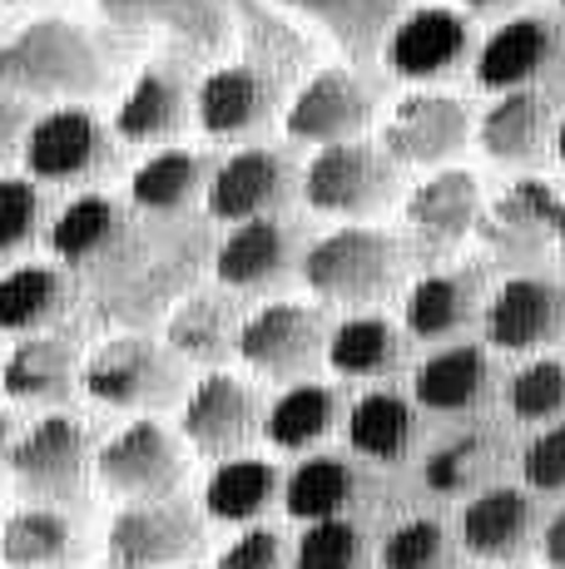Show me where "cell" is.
Listing matches in <instances>:
<instances>
[{
    "mask_svg": "<svg viewBox=\"0 0 565 569\" xmlns=\"http://www.w3.org/2000/svg\"><path fill=\"white\" fill-rule=\"evenodd\" d=\"M556 213H561V199L546 189L541 179H526V183H516V189L506 193L502 203H496V213H492V233H521V238H531V233H556Z\"/></svg>",
    "mask_w": 565,
    "mask_h": 569,
    "instance_id": "37",
    "label": "cell"
},
{
    "mask_svg": "<svg viewBox=\"0 0 565 569\" xmlns=\"http://www.w3.org/2000/svg\"><path fill=\"white\" fill-rule=\"evenodd\" d=\"M541 550H546V565L551 569H565V510H556V520L546 525V540H541Z\"/></svg>",
    "mask_w": 565,
    "mask_h": 569,
    "instance_id": "43",
    "label": "cell"
},
{
    "mask_svg": "<svg viewBox=\"0 0 565 569\" xmlns=\"http://www.w3.org/2000/svg\"><path fill=\"white\" fill-rule=\"evenodd\" d=\"M531 525H536V506H531L526 490L492 486L466 500L456 530H462V545L476 560H511L531 540Z\"/></svg>",
    "mask_w": 565,
    "mask_h": 569,
    "instance_id": "20",
    "label": "cell"
},
{
    "mask_svg": "<svg viewBox=\"0 0 565 569\" xmlns=\"http://www.w3.org/2000/svg\"><path fill=\"white\" fill-rule=\"evenodd\" d=\"M556 238L565 243V203H561V213H556Z\"/></svg>",
    "mask_w": 565,
    "mask_h": 569,
    "instance_id": "47",
    "label": "cell"
},
{
    "mask_svg": "<svg viewBox=\"0 0 565 569\" xmlns=\"http://www.w3.org/2000/svg\"><path fill=\"white\" fill-rule=\"evenodd\" d=\"M85 391L119 411H155L179 397V367L149 337H115L85 362Z\"/></svg>",
    "mask_w": 565,
    "mask_h": 569,
    "instance_id": "7",
    "label": "cell"
},
{
    "mask_svg": "<svg viewBox=\"0 0 565 569\" xmlns=\"http://www.w3.org/2000/svg\"><path fill=\"white\" fill-rule=\"evenodd\" d=\"M338 426V391L323 381H288V391L268 407L264 416V436L278 451H308L323 436Z\"/></svg>",
    "mask_w": 565,
    "mask_h": 569,
    "instance_id": "29",
    "label": "cell"
},
{
    "mask_svg": "<svg viewBox=\"0 0 565 569\" xmlns=\"http://www.w3.org/2000/svg\"><path fill=\"white\" fill-rule=\"evenodd\" d=\"M328 327L323 312L308 302H268L254 317H244L238 357L264 381H308L313 367L328 362Z\"/></svg>",
    "mask_w": 565,
    "mask_h": 569,
    "instance_id": "5",
    "label": "cell"
},
{
    "mask_svg": "<svg viewBox=\"0 0 565 569\" xmlns=\"http://www.w3.org/2000/svg\"><path fill=\"white\" fill-rule=\"evenodd\" d=\"M274 104H278V94L268 74L248 70V64H224L194 94V119L214 139H244L268 124Z\"/></svg>",
    "mask_w": 565,
    "mask_h": 569,
    "instance_id": "16",
    "label": "cell"
},
{
    "mask_svg": "<svg viewBox=\"0 0 565 569\" xmlns=\"http://www.w3.org/2000/svg\"><path fill=\"white\" fill-rule=\"evenodd\" d=\"M472 317V282L462 272H427L412 282L407 292V332L422 342H442V337L462 332Z\"/></svg>",
    "mask_w": 565,
    "mask_h": 569,
    "instance_id": "34",
    "label": "cell"
},
{
    "mask_svg": "<svg viewBox=\"0 0 565 569\" xmlns=\"http://www.w3.org/2000/svg\"><path fill=\"white\" fill-rule=\"evenodd\" d=\"M472 10H496V6H506V0H466Z\"/></svg>",
    "mask_w": 565,
    "mask_h": 569,
    "instance_id": "45",
    "label": "cell"
},
{
    "mask_svg": "<svg viewBox=\"0 0 565 569\" xmlns=\"http://www.w3.org/2000/svg\"><path fill=\"white\" fill-rule=\"evenodd\" d=\"M282 193H288V159L278 149H238L214 169L204 199L219 223H248L274 213Z\"/></svg>",
    "mask_w": 565,
    "mask_h": 569,
    "instance_id": "14",
    "label": "cell"
},
{
    "mask_svg": "<svg viewBox=\"0 0 565 569\" xmlns=\"http://www.w3.org/2000/svg\"><path fill=\"white\" fill-rule=\"evenodd\" d=\"M115 163L110 129L90 109H50L26 134V173L40 183H90Z\"/></svg>",
    "mask_w": 565,
    "mask_h": 569,
    "instance_id": "8",
    "label": "cell"
},
{
    "mask_svg": "<svg viewBox=\"0 0 565 569\" xmlns=\"http://www.w3.org/2000/svg\"><path fill=\"white\" fill-rule=\"evenodd\" d=\"M556 154L565 159V119H561V124H556Z\"/></svg>",
    "mask_w": 565,
    "mask_h": 569,
    "instance_id": "46",
    "label": "cell"
},
{
    "mask_svg": "<svg viewBox=\"0 0 565 569\" xmlns=\"http://www.w3.org/2000/svg\"><path fill=\"white\" fill-rule=\"evenodd\" d=\"M0 387L10 401H65L75 387H85L80 347L46 327L26 332V342H16L0 362Z\"/></svg>",
    "mask_w": 565,
    "mask_h": 569,
    "instance_id": "15",
    "label": "cell"
},
{
    "mask_svg": "<svg viewBox=\"0 0 565 569\" xmlns=\"http://www.w3.org/2000/svg\"><path fill=\"white\" fill-rule=\"evenodd\" d=\"M551 50H556V30L541 16H516L506 26H496L486 36V46L476 50V84L482 90H526L541 70H546Z\"/></svg>",
    "mask_w": 565,
    "mask_h": 569,
    "instance_id": "18",
    "label": "cell"
},
{
    "mask_svg": "<svg viewBox=\"0 0 565 569\" xmlns=\"http://www.w3.org/2000/svg\"><path fill=\"white\" fill-rule=\"evenodd\" d=\"M521 470H526V486L531 490H565V421L546 426L536 441L526 446L521 456Z\"/></svg>",
    "mask_w": 565,
    "mask_h": 569,
    "instance_id": "41",
    "label": "cell"
},
{
    "mask_svg": "<svg viewBox=\"0 0 565 569\" xmlns=\"http://www.w3.org/2000/svg\"><path fill=\"white\" fill-rule=\"evenodd\" d=\"M472 139V109L452 94H407L383 129V149L397 163H447Z\"/></svg>",
    "mask_w": 565,
    "mask_h": 569,
    "instance_id": "10",
    "label": "cell"
},
{
    "mask_svg": "<svg viewBox=\"0 0 565 569\" xmlns=\"http://www.w3.org/2000/svg\"><path fill=\"white\" fill-rule=\"evenodd\" d=\"M476 139L496 163H526L541 154V144L551 139V109L536 90H506L502 100L482 114Z\"/></svg>",
    "mask_w": 565,
    "mask_h": 569,
    "instance_id": "23",
    "label": "cell"
},
{
    "mask_svg": "<svg viewBox=\"0 0 565 569\" xmlns=\"http://www.w3.org/2000/svg\"><path fill=\"white\" fill-rule=\"evenodd\" d=\"M184 114H189V94H184V84L165 70H145L135 80V90L125 94V104H119L115 134L125 139V144H159V139L179 134Z\"/></svg>",
    "mask_w": 565,
    "mask_h": 569,
    "instance_id": "26",
    "label": "cell"
},
{
    "mask_svg": "<svg viewBox=\"0 0 565 569\" xmlns=\"http://www.w3.org/2000/svg\"><path fill=\"white\" fill-rule=\"evenodd\" d=\"M184 446L169 426L159 421H129L125 431H115L110 441L95 451V480L125 506H149V500H174V490L184 486Z\"/></svg>",
    "mask_w": 565,
    "mask_h": 569,
    "instance_id": "4",
    "label": "cell"
},
{
    "mask_svg": "<svg viewBox=\"0 0 565 569\" xmlns=\"http://www.w3.org/2000/svg\"><path fill=\"white\" fill-rule=\"evenodd\" d=\"M40 228V189L30 179H0V258L20 253Z\"/></svg>",
    "mask_w": 565,
    "mask_h": 569,
    "instance_id": "39",
    "label": "cell"
},
{
    "mask_svg": "<svg viewBox=\"0 0 565 569\" xmlns=\"http://www.w3.org/2000/svg\"><path fill=\"white\" fill-rule=\"evenodd\" d=\"M482 218V183L466 169H442L407 193V228L427 248H456Z\"/></svg>",
    "mask_w": 565,
    "mask_h": 569,
    "instance_id": "17",
    "label": "cell"
},
{
    "mask_svg": "<svg viewBox=\"0 0 565 569\" xmlns=\"http://www.w3.org/2000/svg\"><path fill=\"white\" fill-rule=\"evenodd\" d=\"M482 456H486V446L476 441V436H462V441L442 446V451L427 461V486L442 490V496H456V490H466L476 480Z\"/></svg>",
    "mask_w": 565,
    "mask_h": 569,
    "instance_id": "40",
    "label": "cell"
},
{
    "mask_svg": "<svg viewBox=\"0 0 565 569\" xmlns=\"http://www.w3.org/2000/svg\"><path fill=\"white\" fill-rule=\"evenodd\" d=\"M402 278V243L383 228L347 223L338 233L318 238L303 258V282L323 302H347V308H373Z\"/></svg>",
    "mask_w": 565,
    "mask_h": 569,
    "instance_id": "1",
    "label": "cell"
},
{
    "mask_svg": "<svg viewBox=\"0 0 565 569\" xmlns=\"http://www.w3.org/2000/svg\"><path fill=\"white\" fill-rule=\"evenodd\" d=\"M209 163L204 154H189V149H159L135 169L129 179V203L139 213H179L189 208L199 193H209Z\"/></svg>",
    "mask_w": 565,
    "mask_h": 569,
    "instance_id": "25",
    "label": "cell"
},
{
    "mask_svg": "<svg viewBox=\"0 0 565 569\" xmlns=\"http://www.w3.org/2000/svg\"><path fill=\"white\" fill-rule=\"evenodd\" d=\"M70 302V282L56 268H40V262H26V268H10L0 278V332H40L65 312Z\"/></svg>",
    "mask_w": 565,
    "mask_h": 569,
    "instance_id": "30",
    "label": "cell"
},
{
    "mask_svg": "<svg viewBox=\"0 0 565 569\" xmlns=\"http://www.w3.org/2000/svg\"><path fill=\"white\" fill-rule=\"evenodd\" d=\"M303 199L333 218H373L397 199V159L363 139L323 144L303 169Z\"/></svg>",
    "mask_w": 565,
    "mask_h": 569,
    "instance_id": "3",
    "label": "cell"
},
{
    "mask_svg": "<svg viewBox=\"0 0 565 569\" xmlns=\"http://www.w3.org/2000/svg\"><path fill=\"white\" fill-rule=\"evenodd\" d=\"M214 569H282V535L268 525H254L228 545Z\"/></svg>",
    "mask_w": 565,
    "mask_h": 569,
    "instance_id": "42",
    "label": "cell"
},
{
    "mask_svg": "<svg viewBox=\"0 0 565 569\" xmlns=\"http://www.w3.org/2000/svg\"><path fill=\"white\" fill-rule=\"evenodd\" d=\"M373 124V90L347 70H323L293 94L282 129L298 144H343Z\"/></svg>",
    "mask_w": 565,
    "mask_h": 569,
    "instance_id": "9",
    "label": "cell"
},
{
    "mask_svg": "<svg viewBox=\"0 0 565 569\" xmlns=\"http://www.w3.org/2000/svg\"><path fill=\"white\" fill-rule=\"evenodd\" d=\"M442 565H447V530L427 516L402 520L383 540V569H442Z\"/></svg>",
    "mask_w": 565,
    "mask_h": 569,
    "instance_id": "38",
    "label": "cell"
},
{
    "mask_svg": "<svg viewBox=\"0 0 565 569\" xmlns=\"http://www.w3.org/2000/svg\"><path fill=\"white\" fill-rule=\"evenodd\" d=\"M486 387H492V362H486V352L472 342L442 347V352H432L427 362L412 371V397H417V407L437 411V416L472 411L476 401L486 397Z\"/></svg>",
    "mask_w": 565,
    "mask_h": 569,
    "instance_id": "21",
    "label": "cell"
},
{
    "mask_svg": "<svg viewBox=\"0 0 565 569\" xmlns=\"http://www.w3.org/2000/svg\"><path fill=\"white\" fill-rule=\"evenodd\" d=\"M402 362V337L387 317H347L328 337V367L347 381H377Z\"/></svg>",
    "mask_w": 565,
    "mask_h": 569,
    "instance_id": "33",
    "label": "cell"
},
{
    "mask_svg": "<svg viewBox=\"0 0 565 569\" xmlns=\"http://www.w3.org/2000/svg\"><path fill=\"white\" fill-rule=\"evenodd\" d=\"M417 441V411L397 391H367L347 411V446L377 466H393Z\"/></svg>",
    "mask_w": 565,
    "mask_h": 569,
    "instance_id": "24",
    "label": "cell"
},
{
    "mask_svg": "<svg viewBox=\"0 0 565 569\" xmlns=\"http://www.w3.org/2000/svg\"><path fill=\"white\" fill-rule=\"evenodd\" d=\"M80 555V530L60 506L26 500L0 525V565L6 569H65Z\"/></svg>",
    "mask_w": 565,
    "mask_h": 569,
    "instance_id": "19",
    "label": "cell"
},
{
    "mask_svg": "<svg viewBox=\"0 0 565 569\" xmlns=\"http://www.w3.org/2000/svg\"><path fill=\"white\" fill-rule=\"evenodd\" d=\"M561 6H565V0H561Z\"/></svg>",
    "mask_w": 565,
    "mask_h": 569,
    "instance_id": "49",
    "label": "cell"
},
{
    "mask_svg": "<svg viewBox=\"0 0 565 569\" xmlns=\"http://www.w3.org/2000/svg\"><path fill=\"white\" fill-rule=\"evenodd\" d=\"M472 54V26L466 16H456L447 6H422L393 30L387 40V64L402 80H447L456 64H466Z\"/></svg>",
    "mask_w": 565,
    "mask_h": 569,
    "instance_id": "13",
    "label": "cell"
},
{
    "mask_svg": "<svg viewBox=\"0 0 565 569\" xmlns=\"http://www.w3.org/2000/svg\"><path fill=\"white\" fill-rule=\"evenodd\" d=\"M486 337L502 352H541L565 337V288L551 278H511L486 302Z\"/></svg>",
    "mask_w": 565,
    "mask_h": 569,
    "instance_id": "11",
    "label": "cell"
},
{
    "mask_svg": "<svg viewBox=\"0 0 565 569\" xmlns=\"http://www.w3.org/2000/svg\"><path fill=\"white\" fill-rule=\"evenodd\" d=\"M258 426H264V416H258L254 387L238 381V377H228V371H209V377L189 391V401H184V411H179L184 441L204 456L238 451Z\"/></svg>",
    "mask_w": 565,
    "mask_h": 569,
    "instance_id": "12",
    "label": "cell"
},
{
    "mask_svg": "<svg viewBox=\"0 0 565 569\" xmlns=\"http://www.w3.org/2000/svg\"><path fill=\"white\" fill-rule=\"evenodd\" d=\"M6 470L20 496L36 500V506H70L85 496V480L95 470L90 431H85L80 416H46V421L16 436Z\"/></svg>",
    "mask_w": 565,
    "mask_h": 569,
    "instance_id": "2",
    "label": "cell"
},
{
    "mask_svg": "<svg viewBox=\"0 0 565 569\" xmlns=\"http://www.w3.org/2000/svg\"><path fill=\"white\" fill-rule=\"evenodd\" d=\"M357 500V476L343 456H313L282 480V510L293 520H328V516H347Z\"/></svg>",
    "mask_w": 565,
    "mask_h": 569,
    "instance_id": "32",
    "label": "cell"
},
{
    "mask_svg": "<svg viewBox=\"0 0 565 569\" xmlns=\"http://www.w3.org/2000/svg\"><path fill=\"white\" fill-rule=\"evenodd\" d=\"M274 500H278V466L254 461V456L219 461L209 486H204V510H209V520H224V525L258 520Z\"/></svg>",
    "mask_w": 565,
    "mask_h": 569,
    "instance_id": "28",
    "label": "cell"
},
{
    "mask_svg": "<svg viewBox=\"0 0 565 569\" xmlns=\"http://www.w3.org/2000/svg\"><path fill=\"white\" fill-rule=\"evenodd\" d=\"M10 446H16V431H10V416L0 411V466L10 461Z\"/></svg>",
    "mask_w": 565,
    "mask_h": 569,
    "instance_id": "44",
    "label": "cell"
},
{
    "mask_svg": "<svg viewBox=\"0 0 565 569\" xmlns=\"http://www.w3.org/2000/svg\"><path fill=\"white\" fill-rule=\"evenodd\" d=\"M282 262H288V228L274 218H248L219 243L214 272L224 288H264L282 272Z\"/></svg>",
    "mask_w": 565,
    "mask_h": 569,
    "instance_id": "27",
    "label": "cell"
},
{
    "mask_svg": "<svg viewBox=\"0 0 565 569\" xmlns=\"http://www.w3.org/2000/svg\"><path fill=\"white\" fill-rule=\"evenodd\" d=\"M204 550V525L174 500L125 506L105 535L110 569H194Z\"/></svg>",
    "mask_w": 565,
    "mask_h": 569,
    "instance_id": "6",
    "label": "cell"
},
{
    "mask_svg": "<svg viewBox=\"0 0 565 569\" xmlns=\"http://www.w3.org/2000/svg\"><path fill=\"white\" fill-rule=\"evenodd\" d=\"M6 6H50V0H6Z\"/></svg>",
    "mask_w": 565,
    "mask_h": 569,
    "instance_id": "48",
    "label": "cell"
},
{
    "mask_svg": "<svg viewBox=\"0 0 565 569\" xmlns=\"http://www.w3.org/2000/svg\"><path fill=\"white\" fill-rule=\"evenodd\" d=\"M125 208L110 193H80L60 208V218L50 223V253L70 268H95L100 258H110L125 243Z\"/></svg>",
    "mask_w": 565,
    "mask_h": 569,
    "instance_id": "22",
    "label": "cell"
},
{
    "mask_svg": "<svg viewBox=\"0 0 565 569\" xmlns=\"http://www.w3.org/2000/svg\"><path fill=\"white\" fill-rule=\"evenodd\" d=\"M238 332L244 322H238L234 302L214 298V292H194L169 317V347L194 362H219V357L238 352Z\"/></svg>",
    "mask_w": 565,
    "mask_h": 569,
    "instance_id": "31",
    "label": "cell"
},
{
    "mask_svg": "<svg viewBox=\"0 0 565 569\" xmlns=\"http://www.w3.org/2000/svg\"><path fill=\"white\" fill-rule=\"evenodd\" d=\"M367 565V540L347 516L308 520L298 550H293V569H363Z\"/></svg>",
    "mask_w": 565,
    "mask_h": 569,
    "instance_id": "35",
    "label": "cell"
},
{
    "mask_svg": "<svg viewBox=\"0 0 565 569\" xmlns=\"http://www.w3.org/2000/svg\"><path fill=\"white\" fill-rule=\"evenodd\" d=\"M511 416H521V421H556L565 411V362L556 357H536V362H526L511 377Z\"/></svg>",
    "mask_w": 565,
    "mask_h": 569,
    "instance_id": "36",
    "label": "cell"
}]
</instances>
